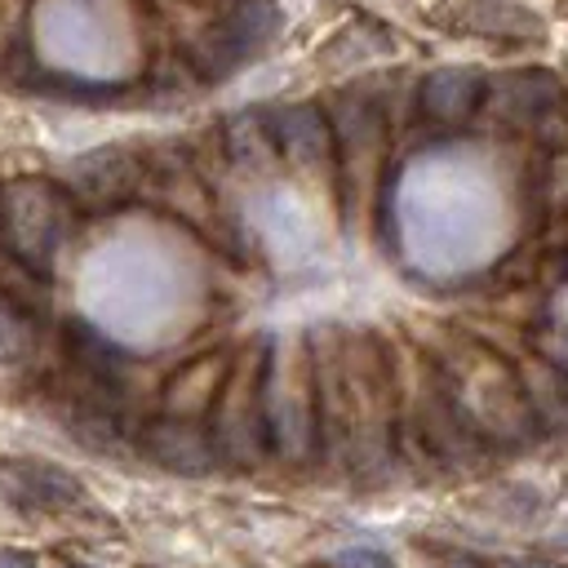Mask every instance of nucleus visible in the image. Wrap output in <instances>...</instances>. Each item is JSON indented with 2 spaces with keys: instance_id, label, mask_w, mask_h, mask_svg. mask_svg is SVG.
<instances>
[{
  "instance_id": "obj_1",
  "label": "nucleus",
  "mask_w": 568,
  "mask_h": 568,
  "mask_svg": "<svg viewBox=\"0 0 568 568\" xmlns=\"http://www.w3.org/2000/svg\"><path fill=\"white\" fill-rule=\"evenodd\" d=\"M342 377H346V462L382 466L399 444V386L390 346L359 328L342 337Z\"/></svg>"
},
{
  "instance_id": "obj_2",
  "label": "nucleus",
  "mask_w": 568,
  "mask_h": 568,
  "mask_svg": "<svg viewBox=\"0 0 568 568\" xmlns=\"http://www.w3.org/2000/svg\"><path fill=\"white\" fill-rule=\"evenodd\" d=\"M271 346L253 342L231 355L226 382L209 413V430L226 462L257 466L271 453V417H266V382H271Z\"/></svg>"
},
{
  "instance_id": "obj_3",
  "label": "nucleus",
  "mask_w": 568,
  "mask_h": 568,
  "mask_svg": "<svg viewBox=\"0 0 568 568\" xmlns=\"http://www.w3.org/2000/svg\"><path fill=\"white\" fill-rule=\"evenodd\" d=\"M62 213H67V200L49 182L27 178V182L0 186V231H4V244L31 271H49L58 235H62Z\"/></svg>"
},
{
  "instance_id": "obj_4",
  "label": "nucleus",
  "mask_w": 568,
  "mask_h": 568,
  "mask_svg": "<svg viewBox=\"0 0 568 568\" xmlns=\"http://www.w3.org/2000/svg\"><path fill=\"white\" fill-rule=\"evenodd\" d=\"M413 426H417V439L426 444V453L435 462L475 466V462L488 457V439L462 413V404L448 390L439 364H426L422 368V382H417V395H413Z\"/></svg>"
},
{
  "instance_id": "obj_5",
  "label": "nucleus",
  "mask_w": 568,
  "mask_h": 568,
  "mask_svg": "<svg viewBox=\"0 0 568 568\" xmlns=\"http://www.w3.org/2000/svg\"><path fill=\"white\" fill-rule=\"evenodd\" d=\"M311 444L324 462H346V377H342V333L311 328Z\"/></svg>"
},
{
  "instance_id": "obj_6",
  "label": "nucleus",
  "mask_w": 568,
  "mask_h": 568,
  "mask_svg": "<svg viewBox=\"0 0 568 568\" xmlns=\"http://www.w3.org/2000/svg\"><path fill=\"white\" fill-rule=\"evenodd\" d=\"M138 448H142L155 466H164V470H173V475H186V479L213 475V470L226 462L222 448H217V439H213V430H209V422L173 417V413L146 422V426L138 430Z\"/></svg>"
},
{
  "instance_id": "obj_7",
  "label": "nucleus",
  "mask_w": 568,
  "mask_h": 568,
  "mask_svg": "<svg viewBox=\"0 0 568 568\" xmlns=\"http://www.w3.org/2000/svg\"><path fill=\"white\" fill-rule=\"evenodd\" d=\"M138 178H142L138 155H129L124 146H98L67 164L62 191H67V200H75L84 209H115L120 200L133 195Z\"/></svg>"
},
{
  "instance_id": "obj_8",
  "label": "nucleus",
  "mask_w": 568,
  "mask_h": 568,
  "mask_svg": "<svg viewBox=\"0 0 568 568\" xmlns=\"http://www.w3.org/2000/svg\"><path fill=\"white\" fill-rule=\"evenodd\" d=\"M0 493H9V501L31 510H67L84 501V484L71 470L22 457H0Z\"/></svg>"
},
{
  "instance_id": "obj_9",
  "label": "nucleus",
  "mask_w": 568,
  "mask_h": 568,
  "mask_svg": "<svg viewBox=\"0 0 568 568\" xmlns=\"http://www.w3.org/2000/svg\"><path fill=\"white\" fill-rule=\"evenodd\" d=\"M484 75L475 67H439L422 80V115L435 124H462L475 115V106L484 102Z\"/></svg>"
},
{
  "instance_id": "obj_10",
  "label": "nucleus",
  "mask_w": 568,
  "mask_h": 568,
  "mask_svg": "<svg viewBox=\"0 0 568 568\" xmlns=\"http://www.w3.org/2000/svg\"><path fill=\"white\" fill-rule=\"evenodd\" d=\"M266 124H271V138L284 160L306 164V160H320L333 151V129L320 115V106H306V102L275 106V111H266Z\"/></svg>"
},
{
  "instance_id": "obj_11",
  "label": "nucleus",
  "mask_w": 568,
  "mask_h": 568,
  "mask_svg": "<svg viewBox=\"0 0 568 568\" xmlns=\"http://www.w3.org/2000/svg\"><path fill=\"white\" fill-rule=\"evenodd\" d=\"M226 368H231V355H200L195 364L178 368V377L164 390V413L209 422V413L217 404V390L226 382Z\"/></svg>"
},
{
  "instance_id": "obj_12",
  "label": "nucleus",
  "mask_w": 568,
  "mask_h": 568,
  "mask_svg": "<svg viewBox=\"0 0 568 568\" xmlns=\"http://www.w3.org/2000/svg\"><path fill=\"white\" fill-rule=\"evenodd\" d=\"M555 102H559V80L550 71H515L497 84V111L515 124L546 115Z\"/></svg>"
},
{
  "instance_id": "obj_13",
  "label": "nucleus",
  "mask_w": 568,
  "mask_h": 568,
  "mask_svg": "<svg viewBox=\"0 0 568 568\" xmlns=\"http://www.w3.org/2000/svg\"><path fill=\"white\" fill-rule=\"evenodd\" d=\"M222 146H226L231 164H240V169H257V173L271 169L275 155H280L266 115H235V120L226 124V133H222Z\"/></svg>"
},
{
  "instance_id": "obj_14",
  "label": "nucleus",
  "mask_w": 568,
  "mask_h": 568,
  "mask_svg": "<svg viewBox=\"0 0 568 568\" xmlns=\"http://www.w3.org/2000/svg\"><path fill=\"white\" fill-rule=\"evenodd\" d=\"M275 9H271V0H240L222 22H217V31L248 58V53H257L271 36H275Z\"/></svg>"
},
{
  "instance_id": "obj_15",
  "label": "nucleus",
  "mask_w": 568,
  "mask_h": 568,
  "mask_svg": "<svg viewBox=\"0 0 568 568\" xmlns=\"http://www.w3.org/2000/svg\"><path fill=\"white\" fill-rule=\"evenodd\" d=\"M333 568H395V559L373 546H346L333 555Z\"/></svg>"
},
{
  "instance_id": "obj_16",
  "label": "nucleus",
  "mask_w": 568,
  "mask_h": 568,
  "mask_svg": "<svg viewBox=\"0 0 568 568\" xmlns=\"http://www.w3.org/2000/svg\"><path fill=\"white\" fill-rule=\"evenodd\" d=\"M541 284H546V288H559V284H568V248H555V253H546V262H541Z\"/></svg>"
},
{
  "instance_id": "obj_17",
  "label": "nucleus",
  "mask_w": 568,
  "mask_h": 568,
  "mask_svg": "<svg viewBox=\"0 0 568 568\" xmlns=\"http://www.w3.org/2000/svg\"><path fill=\"white\" fill-rule=\"evenodd\" d=\"M479 568H559V564L532 559V555H488V559H479Z\"/></svg>"
},
{
  "instance_id": "obj_18",
  "label": "nucleus",
  "mask_w": 568,
  "mask_h": 568,
  "mask_svg": "<svg viewBox=\"0 0 568 568\" xmlns=\"http://www.w3.org/2000/svg\"><path fill=\"white\" fill-rule=\"evenodd\" d=\"M0 568H40V564H36V555H27V550L0 546Z\"/></svg>"
},
{
  "instance_id": "obj_19",
  "label": "nucleus",
  "mask_w": 568,
  "mask_h": 568,
  "mask_svg": "<svg viewBox=\"0 0 568 568\" xmlns=\"http://www.w3.org/2000/svg\"><path fill=\"white\" fill-rule=\"evenodd\" d=\"M67 568H89V564H67Z\"/></svg>"
}]
</instances>
